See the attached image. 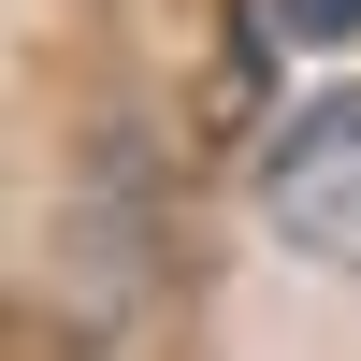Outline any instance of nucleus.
I'll return each mask as SVG.
<instances>
[{
	"instance_id": "f257e3e1",
	"label": "nucleus",
	"mask_w": 361,
	"mask_h": 361,
	"mask_svg": "<svg viewBox=\"0 0 361 361\" xmlns=\"http://www.w3.org/2000/svg\"><path fill=\"white\" fill-rule=\"evenodd\" d=\"M260 217L304 275H361V87H304L260 145Z\"/></svg>"
},
{
	"instance_id": "f03ea898",
	"label": "nucleus",
	"mask_w": 361,
	"mask_h": 361,
	"mask_svg": "<svg viewBox=\"0 0 361 361\" xmlns=\"http://www.w3.org/2000/svg\"><path fill=\"white\" fill-rule=\"evenodd\" d=\"M275 44H361V0H275Z\"/></svg>"
}]
</instances>
